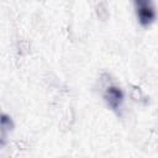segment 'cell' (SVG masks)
Instances as JSON below:
<instances>
[{
  "label": "cell",
  "instance_id": "6da1fadb",
  "mask_svg": "<svg viewBox=\"0 0 158 158\" xmlns=\"http://www.w3.org/2000/svg\"><path fill=\"white\" fill-rule=\"evenodd\" d=\"M135 9L136 15L138 19V22L142 26H149L154 19H156V10L151 1L147 0H137L135 1Z\"/></svg>",
  "mask_w": 158,
  "mask_h": 158
},
{
  "label": "cell",
  "instance_id": "7a4b0ae2",
  "mask_svg": "<svg viewBox=\"0 0 158 158\" xmlns=\"http://www.w3.org/2000/svg\"><path fill=\"white\" fill-rule=\"evenodd\" d=\"M104 99L106 104L115 111H117L123 102V93L116 85H107L104 90Z\"/></svg>",
  "mask_w": 158,
  "mask_h": 158
}]
</instances>
